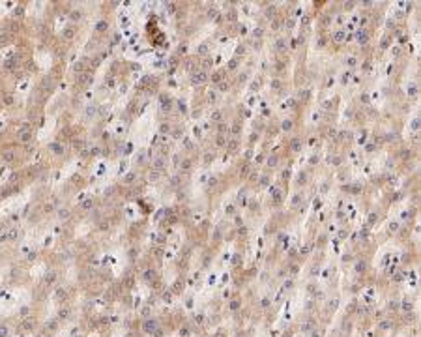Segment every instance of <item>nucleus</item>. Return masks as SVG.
Returning <instances> with one entry per match:
<instances>
[{
	"instance_id": "1",
	"label": "nucleus",
	"mask_w": 421,
	"mask_h": 337,
	"mask_svg": "<svg viewBox=\"0 0 421 337\" xmlns=\"http://www.w3.org/2000/svg\"><path fill=\"white\" fill-rule=\"evenodd\" d=\"M356 42L361 43V45H363V43H367V42H369V32H367V30H357V32H356Z\"/></svg>"
},
{
	"instance_id": "2",
	"label": "nucleus",
	"mask_w": 421,
	"mask_h": 337,
	"mask_svg": "<svg viewBox=\"0 0 421 337\" xmlns=\"http://www.w3.org/2000/svg\"><path fill=\"white\" fill-rule=\"evenodd\" d=\"M275 49H277L279 53H286V49H288V45H286V40H285V38H277V42H275Z\"/></svg>"
},
{
	"instance_id": "3",
	"label": "nucleus",
	"mask_w": 421,
	"mask_h": 337,
	"mask_svg": "<svg viewBox=\"0 0 421 337\" xmlns=\"http://www.w3.org/2000/svg\"><path fill=\"white\" fill-rule=\"evenodd\" d=\"M344 40H346V34H344V30H337L335 34H333V42H335V43H343Z\"/></svg>"
},
{
	"instance_id": "4",
	"label": "nucleus",
	"mask_w": 421,
	"mask_h": 337,
	"mask_svg": "<svg viewBox=\"0 0 421 337\" xmlns=\"http://www.w3.org/2000/svg\"><path fill=\"white\" fill-rule=\"evenodd\" d=\"M292 120H288V118H286V120H283V124H281V128L285 129V131H290V129H292Z\"/></svg>"
},
{
	"instance_id": "5",
	"label": "nucleus",
	"mask_w": 421,
	"mask_h": 337,
	"mask_svg": "<svg viewBox=\"0 0 421 337\" xmlns=\"http://www.w3.org/2000/svg\"><path fill=\"white\" fill-rule=\"evenodd\" d=\"M300 148H301V141H300V139H294V141H292V150L298 152Z\"/></svg>"
},
{
	"instance_id": "6",
	"label": "nucleus",
	"mask_w": 421,
	"mask_h": 337,
	"mask_svg": "<svg viewBox=\"0 0 421 337\" xmlns=\"http://www.w3.org/2000/svg\"><path fill=\"white\" fill-rule=\"evenodd\" d=\"M387 229L391 230V232H397V230H399V223H397V221H391L389 225H387Z\"/></svg>"
},
{
	"instance_id": "7",
	"label": "nucleus",
	"mask_w": 421,
	"mask_h": 337,
	"mask_svg": "<svg viewBox=\"0 0 421 337\" xmlns=\"http://www.w3.org/2000/svg\"><path fill=\"white\" fill-rule=\"evenodd\" d=\"M277 161H279L277 156H271V158L268 159V165H270V167H275V165H277Z\"/></svg>"
},
{
	"instance_id": "8",
	"label": "nucleus",
	"mask_w": 421,
	"mask_h": 337,
	"mask_svg": "<svg viewBox=\"0 0 421 337\" xmlns=\"http://www.w3.org/2000/svg\"><path fill=\"white\" fill-rule=\"evenodd\" d=\"M271 88H273V90H277V88H281V81H279V79L271 81Z\"/></svg>"
},
{
	"instance_id": "9",
	"label": "nucleus",
	"mask_w": 421,
	"mask_h": 337,
	"mask_svg": "<svg viewBox=\"0 0 421 337\" xmlns=\"http://www.w3.org/2000/svg\"><path fill=\"white\" fill-rule=\"evenodd\" d=\"M236 148H238V141H236V139H232V141H230V144H229V150H236Z\"/></svg>"
},
{
	"instance_id": "10",
	"label": "nucleus",
	"mask_w": 421,
	"mask_h": 337,
	"mask_svg": "<svg viewBox=\"0 0 421 337\" xmlns=\"http://www.w3.org/2000/svg\"><path fill=\"white\" fill-rule=\"evenodd\" d=\"M356 270H357V272H365V262H359V264H356Z\"/></svg>"
},
{
	"instance_id": "11",
	"label": "nucleus",
	"mask_w": 421,
	"mask_h": 337,
	"mask_svg": "<svg viewBox=\"0 0 421 337\" xmlns=\"http://www.w3.org/2000/svg\"><path fill=\"white\" fill-rule=\"evenodd\" d=\"M204 79H206V75H204V73H199V75L195 77V81H199V83H202Z\"/></svg>"
},
{
	"instance_id": "12",
	"label": "nucleus",
	"mask_w": 421,
	"mask_h": 337,
	"mask_svg": "<svg viewBox=\"0 0 421 337\" xmlns=\"http://www.w3.org/2000/svg\"><path fill=\"white\" fill-rule=\"evenodd\" d=\"M253 34H255V38H260L262 34H264V30H262V29H257L255 32H253Z\"/></svg>"
},
{
	"instance_id": "13",
	"label": "nucleus",
	"mask_w": 421,
	"mask_h": 337,
	"mask_svg": "<svg viewBox=\"0 0 421 337\" xmlns=\"http://www.w3.org/2000/svg\"><path fill=\"white\" fill-rule=\"evenodd\" d=\"M346 64L352 68V66H356V58H346Z\"/></svg>"
},
{
	"instance_id": "14",
	"label": "nucleus",
	"mask_w": 421,
	"mask_h": 337,
	"mask_svg": "<svg viewBox=\"0 0 421 337\" xmlns=\"http://www.w3.org/2000/svg\"><path fill=\"white\" fill-rule=\"evenodd\" d=\"M238 305H240V301H238V300H234V301H232V303H230V309H232V311H234V309H238Z\"/></svg>"
},
{
	"instance_id": "15",
	"label": "nucleus",
	"mask_w": 421,
	"mask_h": 337,
	"mask_svg": "<svg viewBox=\"0 0 421 337\" xmlns=\"http://www.w3.org/2000/svg\"><path fill=\"white\" fill-rule=\"evenodd\" d=\"M236 66H238V60H230V64H229V68H230V70H234Z\"/></svg>"
},
{
	"instance_id": "16",
	"label": "nucleus",
	"mask_w": 421,
	"mask_h": 337,
	"mask_svg": "<svg viewBox=\"0 0 421 337\" xmlns=\"http://www.w3.org/2000/svg\"><path fill=\"white\" fill-rule=\"evenodd\" d=\"M301 201V197H298V195H296V197H294V201H292V204L294 206H298V202Z\"/></svg>"
},
{
	"instance_id": "17",
	"label": "nucleus",
	"mask_w": 421,
	"mask_h": 337,
	"mask_svg": "<svg viewBox=\"0 0 421 337\" xmlns=\"http://www.w3.org/2000/svg\"><path fill=\"white\" fill-rule=\"evenodd\" d=\"M376 217H378V215H376V214H371V215H369V221L374 223V221H376Z\"/></svg>"
},
{
	"instance_id": "18",
	"label": "nucleus",
	"mask_w": 421,
	"mask_h": 337,
	"mask_svg": "<svg viewBox=\"0 0 421 337\" xmlns=\"http://www.w3.org/2000/svg\"><path fill=\"white\" fill-rule=\"evenodd\" d=\"M240 124H234V128H232V131H234V133H240Z\"/></svg>"
},
{
	"instance_id": "19",
	"label": "nucleus",
	"mask_w": 421,
	"mask_h": 337,
	"mask_svg": "<svg viewBox=\"0 0 421 337\" xmlns=\"http://www.w3.org/2000/svg\"><path fill=\"white\" fill-rule=\"evenodd\" d=\"M217 144H219V146H223V144H225V139H223L221 135L217 137Z\"/></svg>"
},
{
	"instance_id": "20",
	"label": "nucleus",
	"mask_w": 421,
	"mask_h": 337,
	"mask_svg": "<svg viewBox=\"0 0 421 337\" xmlns=\"http://www.w3.org/2000/svg\"><path fill=\"white\" fill-rule=\"evenodd\" d=\"M305 174H300V176H298V182H300V184H303V182H305Z\"/></svg>"
},
{
	"instance_id": "21",
	"label": "nucleus",
	"mask_w": 421,
	"mask_h": 337,
	"mask_svg": "<svg viewBox=\"0 0 421 337\" xmlns=\"http://www.w3.org/2000/svg\"><path fill=\"white\" fill-rule=\"evenodd\" d=\"M266 15L270 17V15H273V6H270V10H266Z\"/></svg>"
},
{
	"instance_id": "22",
	"label": "nucleus",
	"mask_w": 421,
	"mask_h": 337,
	"mask_svg": "<svg viewBox=\"0 0 421 337\" xmlns=\"http://www.w3.org/2000/svg\"><path fill=\"white\" fill-rule=\"evenodd\" d=\"M361 101H363V103H367V101H369V96H367V94H363V96H361Z\"/></svg>"
}]
</instances>
